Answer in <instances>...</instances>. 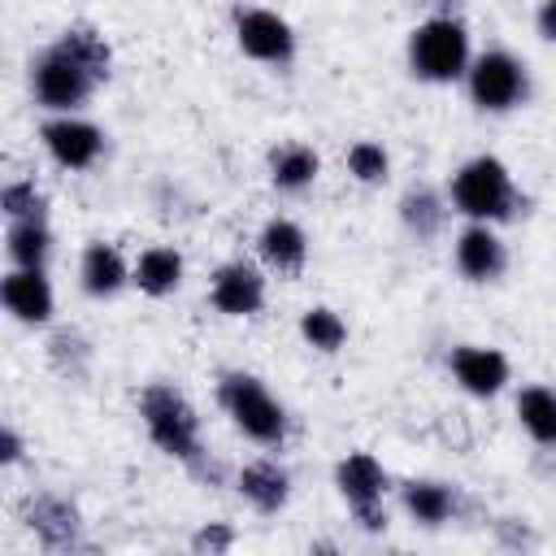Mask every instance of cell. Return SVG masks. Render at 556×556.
I'll list each match as a JSON object with an SVG mask.
<instances>
[{
  "instance_id": "obj_13",
  "label": "cell",
  "mask_w": 556,
  "mask_h": 556,
  "mask_svg": "<svg viewBox=\"0 0 556 556\" xmlns=\"http://www.w3.org/2000/svg\"><path fill=\"white\" fill-rule=\"evenodd\" d=\"M452 374L456 382L469 391V395H495L504 382H508V361L495 352V348H456L452 352Z\"/></svg>"
},
{
  "instance_id": "obj_20",
  "label": "cell",
  "mask_w": 556,
  "mask_h": 556,
  "mask_svg": "<svg viewBox=\"0 0 556 556\" xmlns=\"http://www.w3.org/2000/svg\"><path fill=\"white\" fill-rule=\"evenodd\" d=\"M135 282L148 295H169L182 282V256L174 248H148L135 265Z\"/></svg>"
},
{
  "instance_id": "obj_3",
  "label": "cell",
  "mask_w": 556,
  "mask_h": 556,
  "mask_svg": "<svg viewBox=\"0 0 556 556\" xmlns=\"http://www.w3.org/2000/svg\"><path fill=\"white\" fill-rule=\"evenodd\" d=\"M452 204L465 213V217H478V222H504L513 217L517 208V187H513V174L500 156H473L456 169L452 178Z\"/></svg>"
},
{
  "instance_id": "obj_19",
  "label": "cell",
  "mask_w": 556,
  "mask_h": 556,
  "mask_svg": "<svg viewBox=\"0 0 556 556\" xmlns=\"http://www.w3.org/2000/svg\"><path fill=\"white\" fill-rule=\"evenodd\" d=\"M517 417L534 443L556 447V391L552 387H526L517 395Z\"/></svg>"
},
{
  "instance_id": "obj_26",
  "label": "cell",
  "mask_w": 556,
  "mask_h": 556,
  "mask_svg": "<svg viewBox=\"0 0 556 556\" xmlns=\"http://www.w3.org/2000/svg\"><path fill=\"white\" fill-rule=\"evenodd\" d=\"M348 169H352V178H356V182H382V178H387V169H391V161H387L382 143L361 139V143H352V148H348Z\"/></svg>"
},
{
  "instance_id": "obj_11",
  "label": "cell",
  "mask_w": 556,
  "mask_h": 556,
  "mask_svg": "<svg viewBox=\"0 0 556 556\" xmlns=\"http://www.w3.org/2000/svg\"><path fill=\"white\" fill-rule=\"evenodd\" d=\"M43 143L52 152L56 165L65 169H87L96 165L100 148H104V135L91 126V122H78V117H56L43 126Z\"/></svg>"
},
{
  "instance_id": "obj_22",
  "label": "cell",
  "mask_w": 556,
  "mask_h": 556,
  "mask_svg": "<svg viewBox=\"0 0 556 556\" xmlns=\"http://www.w3.org/2000/svg\"><path fill=\"white\" fill-rule=\"evenodd\" d=\"M52 252V235L43 222H9V261L22 269H43Z\"/></svg>"
},
{
  "instance_id": "obj_18",
  "label": "cell",
  "mask_w": 556,
  "mask_h": 556,
  "mask_svg": "<svg viewBox=\"0 0 556 556\" xmlns=\"http://www.w3.org/2000/svg\"><path fill=\"white\" fill-rule=\"evenodd\" d=\"M317 169H321L317 165V152L304 148V143H282L269 156V178H274L278 191H304L317 178Z\"/></svg>"
},
{
  "instance_id": "obj_6",
  "label": "cell",
  "mask_w": 556,
  "mask_h": 556,
  "mask_svg": "<svg viewBox=\"0 0 556 556\" xmlns=\"http://www.w3.org/2000/svg\"><path fill=\"white\" fill-rule=\"evenodd\" d=\"M469 96L486 113H504L517 100H526V65L508 52H482L469 70Z\"/></svg>"
},
{
  "instance_id": "obj_4",
  "label": "cell",
  "mask_w": 556,
  "mask_h": 556,
  "mask_svg": "<svg viewBox=\"0 0 556 556\" xmlns=\"http://www.w3.org/2000/svg\"><path fill=\"white\" fill-rule=\"evenodd\" d=\"M217 400H222V408L235 417V426L248 439H256L265 447H278L287 439V413L265 391L261 378H252V374H226L222 387H217Z\"/></svg>"
},
{
  "instance_id": "obj_25",
  "label": "cell",
  "mask_w": 556,
  "mask_h": 556,
  "mask_svg": "<svg viewBox=\"0 0 556 556\" xmlns=\"http://www.w3.org/2000/svg\"><path fill=\"white\" fill-rule=\"evenodd\" d=\"M0 208L9 222H43V195L35 191V182H9L0 191Z\"/></svg>"
},
{
  "instance_id": "obj_5",
  "label": "cell",
  "mask_w": 556,
  "mask_h": 556,
  "mask_svg": "<svg viewBox=\"0 0 556 556\" xmlns=\"http://www.w3.org/2000/svg\"><path fill=\"white\" fill-rule=\"evenodd\" d=\"M469 61V35L452 17H430L408 39V65L426 83H452L465 74Z\"/></svg>"
},
{
  "instance_id": "obj_21",
  "label": "cell",
  "mask_w": 556,
  "mask_h": 556,
  "mask_svg": "<svg viewBox=\"0 0 556 556\" xmlns=\"http://www.w3.org/2000/svg\"><path fill=\"white\" fill-rule=\"evenodd\" d=\"M404 508L421 521V526H439L456 513V491L443 482H408L404 486Z\"/></svg>"
},
{
  "instance_id": "obj_8",
  "label": "cell",
  "mask_w": 556,
  "mask_h": 556,
  "mask_svg": "<svg viewBox=\"0 0 556 556\" xmlns=\"http://www.w3.org/2000/svg\"><path fill=\"white\" fill-rule=\"evenodd\" d=\"M235 39L252 61H265V65H287L295 56L291 26L269 9H235Z\"/></svg>"
},
{
  "instance_id": "obj_9",
  "label": "cell",
  "mask_w": 556,
  "mask_h": 556,
  "mask_svg": "<svg viewBox=\"0 0 556 556\" xmlns=\"http://www.w3.org/2000/svg\"><path fill=\"white\" fill-rule=\"evenodd\" d=\"M26 526L35 530V539L48 552H74V547H83L78 508L70 500H61V495H35L26 504Z\"/></svg>"
},
{
  "instance_id": "obj_27",
  "label": "cell",
  "mask_w": 556,
  "mask_h": 556,
  "mask_svg": "<svg viewBox=\"0 0 556 556\" xmlns=\"http://www.w3.org/2000/svg\"><path fill=\"white\" fill-rule=\"evenodd\" d=\"M230 543H235L230 526H204V530L191 539V547H195V552H226Z\"/></svg>"
},
{
  "instance_id": "obj_16",
  "label": "cell",
  "mask_w": 556,
  "mask_h": 556,
  "mask_svg": "<svg viewBox=\"0 0 556 556\" xmlns=\"http://www.w3.org/2000/svg\"><path fill=\"white\" fill-rule=\"evenodd\" d=\"M239 491L243 500L256 508V513H278L291 495V478L274 465V460H256V465H243L239 473Z\"/></svg>"
},
{
  "instance_id": "obj_17",
  "label": "cell",
  "mask_w": 556,
  "mask_h": 556,
  "mask_svg": "<svg viewBox=\"0 0 556 556\" xmlns=\"http://www.w3.org/2000/svg\"><path fill=\"white\" fill-rule=\"evenodd\" d=\"M122 282H126V261H122V252H117L113 243H91V248L83 252V291L96 295V300H104V295H113Z\"/></svg>"
},
{
  "instance_id": "obj_1",
  "label": "cell",
  "mask_w": 556,
  "mask_h": 556,
  "mask_svg": "<svg viewBox=\"0 0 556 556\" xmlns=\"http://www.w3.org/2000/svg\"><path fill=\"white\" fill-rule=\"evenodd\" d=\"M100 78H104V74H100L96 65H87V61H83L74 48H65L61 39H56L48 52H39V56L30 61L35 100H39L43 109H52V113H70V109L87 104Z\"/></svg>"
},
{
  "instance_id": "obj_12",
  "label": "cell",
  "mask_w": 556,
  "mask_h": 556,
  "mask_svg": "<svg viewBox=\"0 0 556 556\" xmlns=\"http://www.w3.org/2000/svg\"><path fill=\"white\" fill-rule=\"evenodd\" d=\"M0 300H4V308H9L17 321H26V326H39V321L52 317V287H48L43 269H22V265H17L13 274H4Z\"/></svg>"
},
{
  "instance_id": "obj_23",
  "label": "cell",
  "mask_w": 556,
  "mask_h": 556,
  "mask_svg": "<svg viewBox=\"0 0 556 556\" xmlns=\"http://www.w3.org/2000/svg\"><path fill=\"white\" fill-rule=\"evenodd\" d=\"M400 217L417 239H434L443 226V200L430 187H408L400 200Z\"/></svg>"
},
{
  "instance_id": "obj_7",
  "label": "cell",
  "mask_w": 556,
  "mask_h": 556,
  "mask_svg": "<svg viewBox=\"0 0 556 556\" xmlns=\"http://www.w3.org/2000/svg\"><path fill=\"white\" fill-rule=\"evenodd\" d=\"M334 482H339L343 500L352 504V513H356V521H361L365 530H382V526H387V513H382L387 473H382V465H378L369 452L343 456L339 469H334Z\"/></svg>"
},
{
  "instance_id": "obj_15",
  "label": "cell",
  "mask_w": 556,
  "mask_h": 556,
  "mask_svg": "<svg viewBox=\"0 0 556 556\" xmlns=\"http://www.w3.org/2000/svg\"><path fill=\"white\" fill-rule=\"evenodd\" d=\"M304 256H308V239H304V230L295 222H287V217L265 222V230H261V261L269 269L300 274L304 269Z\"/></svg>"
},
{
  "instance_id": "obj_29",
  "label": "cell",
  "mask_w": 556,
  "mask_h": 556,
  "mask_svg": "<svg viewBox=\"0 0 556 556\" xmlns=\"http://www.w3.org/2000/svg\"><path fill=\"white\" fill-rule=\"evenodd\" d=\"M534 22H539V35L556 43V0H543V4H539V17H534Z\"/></svg>"
},
{
  "instance_id": "obj_10",
  "label": "cell",
  "mask_w": 556,
  "mask_h": 556,
  "mask_svg": "<svg viewBox=\"0 0 556 556\" xmlns=\"http://www.w3.org/2000/svg\"><path fill=\"white\" fill-rule=\"evenodd\" d=\"M213 308L226 317H252L265 304V278L248 261H230L213 274Z\"/></svg>"
},
{
  "instance_id": "obj_14",
  "label": "cell",
  "mask_w": 556,
  "mask_h": 556,
  "mask_svg": "<svg viewBox=\"0 0 556 556\" xmlns=\"http://www.w3.org/2000/svg\"><path fill=\"white\" fill-rule=\"evenodd\" d=\"M508 265L504 256V243L495 239V230L486 226H469L460 239H456V269L469 278V282H491L500 278Z\"/></svg>"
},
{
  "instance_id": "obj_24",
  "label": "cell",
  "mask_w": 556,
  "mask_h": 556,
  "mask_svg": "<svg viewBox=\"0 0 556 556\" xmlns=\"http://www.w3.org/2000/svg\"><path fill=\"white\" fill-rule=\"evenodd\" d=\"M300 334H304L317 352H339L343 339H348V326H343V317L330 313V308H308V313L300 317Z\"/></svg>"
},
{
  "instance_id": "obj_28",
  "label": "cell",
  "mask_w": 556,
  "mask_h": 556,
  "mask_svg": "<svg viewBox=\"0 0 556 556\" xmlns=\"http://www.w3.org/2000/svg\"><path fill=\"white\" fill-rule=\"evenodd\" d=\"M17 456H22V439H17V430H13V426H4V430H0V460H4V465H13Z\"/></svg>"
},
{
  "instance_id": "obj_2",
  "label": "cell",
  "mask_w": 556,
  "mask_h": 556,
  "mask_svg": "<svg viewBox=\"0 0 556 556\" xmlns=\"http://www.w3.org/2000/svg\"><path fill=\"white\" fill-rule=\"evenodd\" d=\"M139 413H143V426H148V434L161 452L200 469V417L182 400V391H174L165 382H152L139 395Z\"/></svg>"
}]
</instances>
